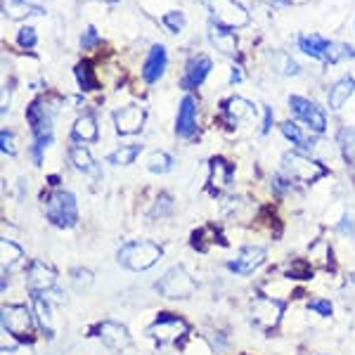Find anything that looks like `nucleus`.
<instances>
[{
	"label": "nucleus",
	"mask_w": 355,
	"mask_h": 355,
	"mask_svg": "<svg viewBox=\"0 0 355 355\" xmlns=\"http://www.w3.org/2000/svg\"><path fill=\"white\" fill-rule=\"evenodd\" d=\"M164 249L157 242H150V239H137V242H130L121 246L119 251V263L130 272H140L152 268L154 263L162 259Z\"/></svg>",
	"instance_id": "nucleus-2"
},
{
	"label": "nucleus",
	"mask_w": 355,
	"mask_h": 355,
	"mask_svg": "<svg viewBox=\"0 0 355 355\" xmlns=\"http://www.w3.org/2000/svg\"><path fill=\"white\" fill-rule=\"evenodd\" d=\"M175 130L180 137H194L197 135V100L192 95H185L180 100V107H178V123Z\"/></svg>",
	"instance_id": "nucleus-14"
},
{
	"label": "nucleus",
	"mask_w": 355,
	"mask_h": 355,
	"mask_svg": "<svg viewBox=\"0 0 355 355\" xmlns=\"http://www.w3.org/2000/svg\"><path fill=\"white\" fill-rule=\"evenodd\" d=\"M166 71V48L164 45H152L145 64H142V78L145 83H157Z\"/></svg>",
	"instance_id": "nucleus-17"
},
{
	"label": "nucleus",
	"mask_w": 355,
	"mask_h": 355,
	"mask_svg": "<svg viewBox=\"0 0 355 355\" xmlns=\"http://www.w3.org/2000/svg\"><path fill=\"white\" fill-rule=\"evenodd\" d=\"M33 320L36 315L26 306H5L3 308V329L15 336L19 343L33 341Z\"/></svg>",
	"instance_id": "nucleus-5"
},
{
	"label": "nucleus",
	"mask_w": 355,
	"mask_h": 355,
	"mask_svg": "<svg viewBox=\"0 0 355 355\" xmlns=\"http://www.w3.org/2000/svg\"><path fill=\"white\" fill-rule=\"evenodd\" d=\"M204 5L211 12V21H216L218 26H225L234 31L249 24V10L237 0H204Z\"/></svg>",
	"instance_id": "nucleus-3"
},
{
	"label": "nucleus",
	"mask_w": 355,
	"mask_h": 355,
	"mask_svg": "<svg viewBox=\"0 0 355 355\" xmlns=\"http://www.w3.org/2000/svg\"><path fill=\"white\" fill-rule=\"evenodd\" d=\"M97 41H100V36H97V28L95 26H85V31L81 36L83 48H93V45H97Z\"/></svg>",
	"instance_id": "nucleus-40"
},
{
	"label": "nucleus",
	"mask_w": 355,
	"mask_h": 355,
	"mask_svg": "<svg viewBox=\"0 0 355 355\" xmlns=\"http://www.w3.org/2000/svg\"><path fill=\"white\" fill-rule=\"evenodd\" d=\"M0 147H3V154H5V157H15V154H17L15 135L10 133V130H3V133H0Z\"/></svg>",
	"instance_id": "nucleus-38"
},
{
	"label": "nucleus",
	"mask_w": 355,
	"mask_h": 355,
	"mask_svg": "<svg viewBox=\"0 0 355 355\" xmlns=\"http://www.w3.org/2000/svg\"><path fill=\"white\" fill-rule=\"evenodd\" d=\"M272 187H275V190H277V192H284V190H287V182H284V178H275V180H272Z\"/></svg>",
	"instance_id": "nucleus-44"
},
{
	"label": "nucleus",
	"mask_w": 355,
	"mask_h": 355,
	"mask_svg": "<svg viewBox=\"0 0 355 355\" xmlns=\"http://www.w3.org/2000/svg\"><path fill=\"white\" fill-rule=\"evenodd\" d=\"M284 306L282 301L268 299V296H259L251 303V320L254 324H259L261 329H275L282 320Z\"/></svg>",
	"instance_id": "nucleus-10"
},
{
	"label": "nucleus",
	"mask_w": 355,
	"mask_h": 355,
	"mask_svg": "<svg viewBox=\"0 0 355 355\" xmlns=\"http://www.w3.org/2000/svg\"><path fill=\"white\" fill-rule=\"evenodd\" d=\"M45 214H48V220L57 227H73L78 220L76 197L71 192L50 194L48 204H45Z\"/></svg>",
	"instance_id": "nucleus-6"
},
{
	"label": "nucleus",
	"mask_w": 355,
	"mask_h": 355,
	"mask_svg": "<svg viewBox=\"0 0 355 355\" xmlns=\"http://www.w3.org/2000/svg\"><path fill=\"white\" fill-rule=\"evenodd\" d=\"M97 336H100L102 341H105V346L110 348L114 353H123L125 348H130V331L123 327V324L114 322V320H107V322H102L100 327H97Z\"/></svg>",
	"instance_id": "nucleus-13"
},
{
	"label": "nucleus",
	"mask_w": 355,
	"mask_h": 355,
	"mask_svg": "<svg viewBox=\"0 0 355 355\" xmlns=\"http://www.w3.org/2000/svg\"><path fill=\"white\" fill-rule=\"evenodd\" d=\"M209 38H211V43H214L223 55L237 57V38H234V31H230V28L218 26L216 21H211Z\"/></svg>",
	"instance_id": "nucleus-19"
},
{
	"label": "nucleus",
	"mask_w": 355,
	"mask_h": 355,
	"mask_svg": "<svg viewBox=\"0 0 355 355\" xmlns=\"http://www.w3.org/2000/svg\"><path fill=\"white\" fill-rule=\"evenodd\" d=\"M272 69L277 73H282V76H296V73H301V67L296 64L287 53H275L272 55Z\"/></svg>",
	"instance_id": "nucleus-29"
},
{
	"label": "nucleus",
	"mask_w": 355,
	"mask_h": 355,
	"mask_svg": "<svg viewBox=\"0 0 355 355\" xmlns=\"http://www.w3.org/2000/svg\"><path fill=\"white\" fill-rule=\"evenodd\" d=\"M73 73H76V81H78V85H81L83 90H95L97 88V78L93 73L90 62H81V64H76Z\"/></svg>",
	"instance_id": "nucleus-32"
},
{
	"label": "nucleus",
	"mask_w": 355,
	"mask_h": 355,
	"mask_svg": "<svg viewBox=\"0 0 355 355\" xmlns=\"http://www.w3.org/2000/svg\"><path fill=\"white\" fill-rule=\"evenodd\" d=\"M171 166H173V159L166 152H154L152 159L147 162V168H150L152 173H166V171H171Z\"/></svg>",
	"instance_id": "nucleus-33"
},
{
	"label": "nucleus",
	"mask_w": 355,
	"mask_h": 355,
	"mask_svg": "<svg viewBox=\"0 0 355 355\" xmlns=\"http://www.w3.org/2000/svg\"><path fill=\"white\" fill-rule=\"evenodd\" d=\"M259 3H266V5H282V3H287V0H259Z\"/></svg>",
	"instance_id": "nucleus-46"
},
{
	"label": "nucleus",
	"mask_w": 355,
	"mask_h": 355,
	"mask_svg": "<svg viewBox=\"0 0 355 355\" xmlns=\"http://www.w3.org/2000/svg\"><path fill=\"white\" fill-rule=\"evenodd\" d=\"M263 261H266V249H261V246H244L237 254V259L227 263V268L237 275H251Z\"/></svg>",
	"instance_id": "nucleus-16"
},
{
	"label": "nucleus",
	"mask_w": 355,
	"mask_h": 355,
	"mask_svg": "<svg viewBox=\"0 0 355 355\" xmlns=\"http://www.w3.org/2000/svg\"><path fill=\"white\" fill-rule=\"evenodd\" d=\"M102 3H116V0H102Z\"/></svg>",
	"instance_id": "nucleus-48"
},
{
	"label": "nucleus",
	"mask_w": 355,
	"mask_h": 355,
	"mask_svg": "<svg viewBox=\"0 0 355 355\" xmlns=\"http://www.w3.org/2000/svg\"><path fill=\"white\" fill-rule=\"evenodd\" d=\"M3 12L10 19L19 21L26 19V17L33 15H43V8H36V5H28L26 0H3Z\"/></svg>",
	"instance_id": "nucleus-23"
},
{
	"label": "nucleus",
	"mask_w": 355,
	"mask_h": 355,
	"mask_svg": "<svg viewBox=\"0 0 355 355\" xmlns=\"http://www.w3.org/2000/svg\"><path fill=\"white\" fill-rule=\"evenodd\" d=\"M299 48H301V53H306L308 57H313V60L327 62L331 41H324V38L318 36V33H301V36H299Z\"/></svg>",
	"instance_id": "nucleus-20"
},
{
	"label": "nucleus",
	"mask_w": 355,
	"mask_h": 355,
	"mask_svg": "<svg viewBox=\"0 0 355 355\" xmlns=\"http://www.w3.org/2000/svg\"><path fill=\"white\" fill-rule=\"evenodd\" d=\"M206 239H209V234H206V230H197L194 232V237H192V244H194V249L197 251H206L209 249V244H206ZM211 242H220V244H225V239H220V237H211Z\"/></svg>",
	"instance_id": "nucleus-37"
},
{
	"label": "nucleus",
	"mask_w": 355,
	"mask_h": 355,
	"mask_svg": "<svg viewBox=\"0 0 355 355\" xmlns=\"http://www.w3.org/2000/svg\"><path fill=\"white\" fill-rule=\"evenodd\" d=\"M36 41H38V36H36V28L33 26H21L19 33H17V43H19L21 48H33Z\"/></svg>",
	"instance_id": "nucleus-36"
},
{
	"label": "nucleus",
	"mask_w": 355,
	"mask_h": 355,
	"mask_svg": "<svg viewBox=\"0 0 355 355\" xmlns=\"http://www.w3.org/2000/svg\"><path fill=\"white\" fill-rule=\"evenodd\" d=\"M311 311H318L320 315H331V303L324 299H318L311 303Z\"/></svg>",
	"instance_id": "nucleus-41"
},
{
	"label": "nucleus",
	"mask_w": 355,
	"mask_h": 355,
	"mask_svg": "<svg viewBox=\"0 0 355 355\" xmlns=\"http://www.w3.org/2000/svg\"><path fill=\"white\" fill-rule=\"evenodd\" d=\"M187 322L180 318H175V315H162V318L157 320L154 324H150V329H147V334L152 336V339H157V343H180L182 339L187 336Z\"/></svg>",
	"instance_id": "nucleus-8"
},
{
	"label": "nucleus",
	"mask_w": 355,
	"mask_h": 355,
	"mask_svg": "<svg viewBox=\"0 0 355 355\" xmlns=\"http://www.w3.org/2000/svg\"><path fill=\"white\" fill-rule=\"evenodd\" d=\"M97 135H100V128H97V121L90 114H85V116H78L76 123H73L71 128V140L76 142H95Z\"/></svg>",
	"instance_id": "nucleus-21"
},
{
	"label": "nucleus",
	"mask_w": 355,
	"mask_h": 355,
	"mask_svg": "<svg viewBox=\"0 0 355 355\" xmlns=\"http://www.w3.org/2000/svg\"><path fill=\"white\" fill-rule=\"evenodd\" d=\"M145 119H147V112L145 107L140 105H125L121 110L114 112V125L121 135H135L142 130L145 125Z\"/></svg>",
	"instance_id": "nucleus-11"
},
{
	"label": "nucleus",
	"mask_w": 355,
	"mask_h": 355,
	"mask_svg": "<svg viewBox=\"0 0 355 355\" xmlns=\"http://www.w3.org/2000/svg\"><path fill=\"white\" fill-rule=\"evenodd\" d=\"M171 206H173V202H171L168 194H162V197L157 199V204H154V209L150 211L152 218H164V216L171 214Z\"/></svg>",
	"instance_id": "nucleus-35"
},
{
	"label": "nucleus",
	"mask_w": 355,
	"mask_h": 355,
	"mask_svg": "<svg viewBox=\"0 0 355 355\" xmlns=\"http://www.w3.org/2000/svg\"><path fill=\"white\" fill-rule=\"evenodd\" d=\"M73 282H76V289L85 291L93 284V275H90V270H76L73 272Z\"/></svg>",
	"instance_id": "nucleus-39"
},
{
	"label": "nucleus",
	"mask_w": 355,
	"mask_h": 355,
	"mask_svg": "<svg viewBox=\"0 0 355 355\" xmlns=\"http://www.w3.org/2000/svg\"><path fill=\"white\" fill-rule=\"evenodd\" d=\"M351 282H353V284H355V272H353V275H351Z\"/></svg>",
	"instance_id": "nucleus-47"
},
{
	"label": "nucleus",
	"mask_w": 355,
	"mask_h": 355,
	"mask_svg": "<svg viewBox=\"0 0 355 355\" xmlns=\"http://www.w3.org/2000/svg\"><path fill=\"white\" fill-rule=\"evenodd\" d=\"M140 152H142V145H123V147H119V150L112 154L110 162L114 166H128V164H133L137 157H140Z\"/></svg>",
	"instance_id": "nucleus-30"
},
{
	"label": "nucleus",
	"mask_w": 355,
	"mask_h": 355,
	"mask_svg": "<svg viewBox=\"0 0 355 355\" xmlns=\"http://www.w3.org/2000/svg\"><path fill=\"white\" fill-rule=\"evenodd\" d=\"M0 249H3V254H0V266H3V272H8V268H12L17 261H21V249L17 246L15 242H10L8 237L0 239Z\"/></svg>",
	"instance_id": "nucleus-27"
},
{
	"label": "nucleus",
	"mask_w": 355,
	"mask_h": 355,
	"mask_svg": "<svg viewBox=\"0 0 355 355\" xmlns=\"http://www.w3.org/2000/svg\"><path fill=\"white\" fill-rule=\"evenodd\" d=\"M339 145L343 159L355 166V125H346V128L339 130Z\"/></svg>",
	"instance_id": "nucleus-28"
},
{
	"label": "nucleus",
	"mask_w": 355,
	"mask_h": 355,
	"mask_svg": "<svg viewBox=\"0 0 355 355\" xmlns=\"http://www.w3.org/2000/svg\"><path fill=\"white\" fill-rule=\"evenodd\" d=\"M223 112L230 116V121H242L244 116L254 114V107H251V102H246L244 97H230V100H225V105H223Z\"/></svg>",
	"instance_id": "nucleus-26"
},
{
	"label": "nucleus",
	"mask_w": 355,
	"mask_h": 355,
	"mask_svg": "<svg viewBox=\"0 0 355 355\" xmlns=\"http://www.w3.org/2000/svg\"><path fill=\"white\" fill-rule=\"evenodd\" d=\"M232 182V166L223 157L211 159V178H209V190L214 194H220Z\"/></svg>",
	"instance_id": "nucleus-18"
},
{
	"label": "nucleus",
	"mask_w": 355,
	"mask_h": 355,
	"mask_svg": "<svg viewBox=\"0 0 355 355\" xmlns=\"http://www.w3.org/2000/svg\"><path fill=\"white\" fill-rule=\"evenodd\" d=\"M270 123H272V110L270 107H266V121H263V133H268V130H270Z\"/></svg>",
	"instance_id": "nucleus-43"
},
{
	"label": "nucleus",
	"mask_w": 355,
	"mask_h": 355,
	"mask_svg": "<svg viewBox=\"0 0 355 355\" xmlns=\"http://www.w3.org/2000/svg\"><path fill=\"white\" fill-rule=\"evenodd\" d=\"M69 157H71V164L76 166L78 171H95V162H93V154H90L85 147L76 145L69 150Z\"/></svg>",
	"instance_id": "nucleus-31"
},
{
	"label": "nucleus",
	"mask_w": 355,
	"mask_h": 355,
	"mask_svg": "<svg viewBox=\"0 0 355 355\" xmlns=\"http://www.w3.org/2000/svg\"><path fill=\"white\" fill-rule=\"evenodd\" d=\"M282 171L291 180H303V182H315L320 178L327 175V166L315 162V159L306 157L299 152H287L282 157Z\"/></svg>",
	"instance_id": "nucleus-4"
},
{
	"label": "nucleus",
	"mask_w": 355,
	"mask_h": 355,
	"mask_svg": "<svg viewBox=\"0 0 355 355\" xmlns=\"http://www.w3.org/2000/svg\"><path fill=\"white\" fill-rule=\"evenodd\" d=\"M55 282H57V272L48 263H43V261L31 263L28 275H26V287L31 291V296H38V294H43V291H53Z\"/></svg>",
	"instance_id": "nucleus-12"
},
{
	"label": "nucleus",
	"mask_w": 355,
	"mask_h": 355,
	"mask_svg": "<svg viewBox=\"0 0 355 355\" xmlns=\"http://www.w3.org/2000/svg\"><path fill=\"white\" fill-rule=\"evenodd\" d=\"M157 289L159 294L168 296V299H190L194 291H197V279L182 266H175L162 279H157Z\"/></svg>",
	"instance_id": "nucleus-7"
},
{
	"label": "nucleus",
	"mask_w": 355,
	"mask_h": 355,
	"mask_svg": "<svg viewBox=\"0 0 355 355\" xmlns=\"http://www.w3.org/2000/svg\"><path fill=\"white\" fill-rule=\"evenodd\" d=\"M33 315H36L38 324H41L45 336H53V308H50V301L45 299L43 294L33 296Z\"/></svg>",
	"instance_id": "nucleus-24"
},
{
	"label": "nucleus",
	"mask_w": 355,
	"mask_h": 355,
	"mask_svg": "<svg viewBox=\"0 0 355 355\" xmlns=\"http://www.w3.org/2000/svg\"><path fill=\"white\" fill-rule=\"evenodd\" d=\"M355 93V78L353 76H343L341 81H336L329 88V107L331 110H341L343 102H348V97Z\"/></svg>",
	"instance_id": "nucleus-22"
},
{
	"label": "nucleus",
	"mask_w": 355,
	"mask_h": 355,
	"mask_svg": "<svg viewBox=\"0 0 355 355\" xmlns=\"http://www.w3.org/2000/svg\"><path fill=\"white\" fill-rule=\"evenodd\" d=\"M289 110L294 112V116L299 119V121L306 123L308 128H313L315 133H324V130H327V116H324V112L320 110L315 102L306 100V97H301V95H291Z\"/></svg>",
	"instance_id": "nucleus-9"
},
{
	"label": "nucleus",
	"mask_w": 355,
	"mask_h": 355,
	"mask_svg": "<svg viewBox=\"0 0 355 355\" xmlns=\"http://www.w3.org/2000/svg\"><path fill=\"white\" fill-rule=\"evenodd\" d=\"M339 230H341V232H343V230H351V234H355V225H353V220L348 218V216L343 218V223L339 225Z\"/></svg>",
	"instance_id": "nucleus-45"
},
{
	"label": "nucleus",
	"mask_w": 355,
	"mask_h": 355,
	"mask_svg": "<svg viewBox=\"0 0 355 355\" xmlns=\"http://www.w3.org/2000/svg\"><path fill=\"white\" fill-rule=\"evenodd\" d=\"M282 133H284V137L291 142L294 147H299V150H313V145H315V140H311L303 130L296 125L294 121H284L282 123Z\"/></svg>",
	"instance_id": "nucleus-25"
},
{
	"label": "nucleus",
	"mask_w": 355,
	"mask_h": 355,
	"mask_svg": "<svg viewBox=\"0 0 355 355\" xmlns=\"http://www.w3.org/2000/svg\"><path fill=\"white\" fill-rule=\"evenodd\" d=\"M164 26H168L171 33H180L185 28V15L180 10H173V12H166L164 15Z\"/></svg>",
	"instance_id": "nucleus-34"
},
{
	"label": "nucleus",
	"mask_w": 355,
	"mask_h": 355,
	"mask_svg": "<svg viewBox=\"0 0 355 355\" xmlns=\"http://www.w3.org/2000/svg\"><path fill=\"white\" fill-rule=\"evenodd\" d=\"M209 71H211V60H209V57H206V55L192 57V60L185 64V73H182V78H180V88H185V90L199 88V85L206 81Z\"/></svg>",
	"instance_id": "nucleus-15"
},
{
	"label": "nucleus",
	"mask_w": 355,
	"mask_h": 355,
	"mask_svg": "<svg viewBox=\"0 0 355 355\" xmlns=\"http://www.w3.org/2000/svg\"><path fill=\"white\" fill-rule=\"evenodd\" d=\"M242 76H244V73H242V69H239L237 64H234V67H232V73H230V83H232V85L242 83Z\"/></svg>",
	"instance_id": "nucleus-42"
},
{
	"label": "nucleus",
	"mask_w": 355,
	"mask_h": 355,
	"mask_svg": "<svg viewBox=\"0 0 355 355\" xmlns=\"http://www.w3.org/2000/svg\"><path fill=\"white\" fill-rule=\"evenodd\" d=\"M28 125H31L33 133V145H31V159L36 166L43 164V150L53 145V121H50V114L45 112L43 100H33L26 110Z\"/></svg>",
	"instance_id": "nucleus-1"
}]
</instances>
